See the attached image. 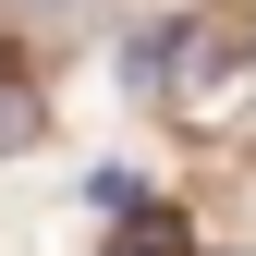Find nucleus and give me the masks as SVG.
Listing matches in <instances>:
<instances>
[{"mask_svg": "<svg viewBox=\"0 0 256 256\" xmlns=\"http://www.w3.org/2000/svg\"><path fill=\"white\" fill-rule=\"evenodd\" d=\"M122 74H134V98H196V86H220V37L208 24H146Z\"/></svg>", "mask_w": 256, "mask_h": 256, "instance_id": "nucleus-1", "label": "nucleus"}, {"mask_svg": "<svg viewBox=\"0 0 256 256\" xmlns=\"http://www.w3.org/2000/svg\"><path fill=\"white\" fill-rule=\"evenodd\" d=\"M37 122H49V110H37V86H0V158L37 146Z\"/></svg>", "mask_w": 256, "mask_h": 256, "instance_id": "nucleus-2", "label": "nucleus"}, {"mask_svg": "<svg viewBox=\"0 0 256 256\" xmlns=\"http://www.w3.org/2000/svg\"><path fill=\"white\" fill-rule=\"evenodd\" d=\"M86 196H98L110 220H146V183H134V171H98V183H86Z\"/></svg>", "mask_w": 256, "mask_h": 256, "instance_id": "nucleus-3", "label": "nucleus"}, {"mask_svg": "<svg viewBox=\"0 0 256 256\" xmlns=\"http://www.w3.org/2000/svg\"><path fill=\"white\" fill-rule=\"evenodd\" d=\"M24 12H49V0H24Z\"/></svg>", "mask_w": 256, "mask_h": 256, "instance_id": "nucleus-4", "label": "nucleus"}]
</instances>
